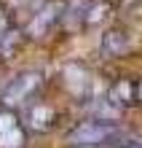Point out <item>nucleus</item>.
<instances>
[{
  "label": "nucleus",
  "mask_w": 142,
  "mask_h": 148,
  "mask_svg": "<svg viewBox=\"0 0 142 148\" xmlns=\"http://www.w3.org/2000/svg\"><path fill=\"white\" fill-rule=\"evenodd\" d=\"M134 8H137V11L142 14V0H134Z\"/></svg>",
  "instance_id": "f8f14e48"
},
{
  "label": "nucleus",
  "mask_w": 142,
  "mask_h": 148,
  "mask_svg": "<svg viewBox=\"0 0 142 148\" xmlns=\"http://www.w3.org/2000/svg\"><path fill=\"white\" fill-rule=\"evenodd\" d=\"M107 100L118 110H126L131 105H137V81H134V78H118V81L110 86Z\"/></svg>",
  "instance_id": "0eeeda50"
},
{
  "label": "nucleus",
  "mask_w": 142,
  "mask_h": 148,
  "mask_svg": "<svg viewBox=\"0 0 142 148\" xmlns=\"http://www.w3.org/2000/svg\"><path fill=\"white\" fill-rule=\"evenodd\" d=\"M43 89V75L38 70H24L19 73L16 78L5 84L3 94H0V100H3V108L14 110V108H24L30 100L38 97V92Z\"/></svg>",
  "instance_id": "f03ea898"
},
{
  "label": "nucleus",
  "mask_w": 142,
  "mask_h": 148,
  "mask_svg": "<svg viewBox=\"0 0 142 148\" xmlns=\"http://www.w3.org/2000/svg\"><path fill=\"white\" fill-rule=\"evenodd\" d=\"M83 27L86 30H94V27H99V24H105L113 16V0H91V5H86L83 11Z\"/></svg>",
  "instance_id": "6e6552de"
},
{
  "label": "nucleus",
  "mask_w": 142,
  "mask_h": 148,
  "mask_svg": "<svg viewBox=\"0 0 142 148\" xmlns=\"http://www.w3.org/2000/svg\"><path fill=\"white\" fill-rule=\"evenodd\" d=\"M8 32H14V19H11V8L0 5V43L5 40Z\"/></svg>",
  "instance_id": "1a4fd4ad"
},
{
  "label": "nucleus",
  "mask_w": 142,
  "mask_h": 148,
  "mask_svg": "<svg viewBox=\"0 0 142 148\" xmlns=\"http://www.w3.org/2000/svg\"><path fill=\"white\" fill-rule=\"evenodd\" d=\"M123 137H126V129L115 119L88 116L86 121H78L73 129H67L65 143H67V148H102V145L110 148Z\"/></svg>",
  "instance_id": "f257e3e1"
},
{
  "label": "nucleus",
  "mask_w": 142,
  "mask_h": 148,
  "mask_svg": "<svg viewBox=\"0 0 142 148\" xmlns=\"http://www.w3.org/2000/svg\"><path fill=\"white\" fill-rule=\"evenodd\" d=\"M24 129H30V132H48L51 127L56 124V110L48 105V102L43 100H30L27 105H24V119H22Z\"/></svg>",
  "instance_id": "20e7f679"
},
{
  "label": "nucleus",
  "mask_w": 142,
  "mask_h": 148,
  "mask_svg": "<svg viewBox=\"0 0 142 148\" xmlns=\"http://www.w3.org/2000/svg\"><path fill=\"white\" fill-rule=\"evenodd\" d=\"M24 140H27V129L22 119L14 110L3 108L0 110V148H24Z\"/></svg>",
  "instance_id": "39448f33"
},
{
  "label": "nucleus",
  "mask_w": 142,
  "mask_h": 148,
  "mask_svg": "<svg viewBox=\"0 0 142 148\" xmlns=\"http://www.w3.org/2000/svg\"><path fill=\"white\" fill-rule=\"evenodd\" d=\"M62 16H65V5L56 3V0H51V3H43V5H35L30 11V19L24 24V35L27 38H46L51 32L56 30V24L62 22Z\"/></svg>",
  "instance_id": "7ed1b4c3"
},
{
  "label": "nucleus",
  "mask_w": 142,
  "mask_h": 148,
  "mask_svg": "<svg viewBox=\"0 0 142 148\" xmlns=\"http://www.w3.org/2000/svg\"><path fill=\"white\" fill-rule=\"evenodd\" d=\"M110 148H142V137H131V140H126V137H123V140H118L115 145H110Z\"/></svg>",
  "instance_id": "9d476101"
},
{
  "label": "nucleus",
  "mask_w": 142,
  "mask_h": 148,
  "mask_svg": "<svg viewBox=\"0 0 142 148\" xmlns=\"http://www.w3.org/2000/svg\"><path fill=\"white\" fill-rule=\"evenodd\" d=\"M131 46H134V40H131L129 30L123 27H110L107 32L102 35V43H99V51L105 59H118V57H126Z\"/></svg>",
  "instance_id": "423d86ee"
},
{
  "label": "nucleus",
  "mask_w": 142,
  "mask_h": 148,
  "mask_svg": "<svg viewBox=\"0 0 142 148\" xmlns=\"http://www.w3.org/2000/svg\"><path fill=\"white\" fill-rule=\"evenodd\" d=\"M137 105H142V78H137Z\"/></svg>",
  "instance_id": "9b49d317"
}]
</instances>
